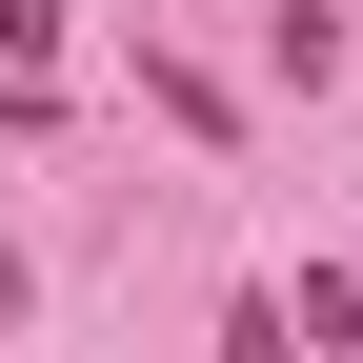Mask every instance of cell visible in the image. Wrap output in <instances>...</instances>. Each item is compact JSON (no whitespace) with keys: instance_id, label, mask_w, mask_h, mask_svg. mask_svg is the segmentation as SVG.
<instances>
[{"instance_id":"6da1fadb","label":"cell","mask_w":363,"mask_h":363,"mask_svg":"<svg viewBox=\"0 0 363 363\" xmlns=\"http://www.w3.org/2000/svg\"><path fill=\"white\" fill-rule=\"evenodd\" d=\"M222 363H303V303H242V323H222Z\"/></svg>"},{"instance_id":"7a4b0ae2","label":"cell","mask_w":363,"mask_h":363,"mask_svg":"<svg viewBox=\"0 0 363 363\" xmlns=\"http://www.w3.org/2000/svg\"><path fill=\"white\" fill-rule=\"evenodd\" d=\"M40 40H61V0H0V61H40Z\"/></svg>"},{"instance_id":"3957f363","label":"cell","mask_w":363,"mask_h":363,"mask_svg":"<svg viewBox=\"0 0 363 363\" xmlns=\"http://www.w3.org/2000/svg\"><path fill=\"white\" fill-rule=\"evenodd\" d=\"M343 303H363V283H343Z\"/></svg>"}]
</instances>
